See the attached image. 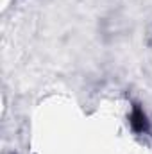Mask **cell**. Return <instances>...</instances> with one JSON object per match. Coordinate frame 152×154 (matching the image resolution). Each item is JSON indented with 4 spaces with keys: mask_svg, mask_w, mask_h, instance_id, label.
I'll list each match as a JSON object with an SVG mask.
<instances>
[{
    "mask_svg": "<svg viewBox=\"0 0 152 154\" xmlns=\"http://www.w3.org/2000/svg\"><path fill=\"white\" fill-rule=\"evenodd\" d=\"M129 125L136 134H149L150 131V120L140 104H132L129 113Z\"/></svg>",
    "mask_w": 152,
    "mask_h": 154,
    "instance_id": "obj_1",
    "label": "cell"
}]
</instances>
